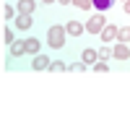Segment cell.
Masks as SVG:
<instances>
[{
  "instance_id": "18",
  "label": "cell",
  "mask_w": 130,
  "mask_h": 130,
  "mask_svg": "<svg viewBox=\"0 0 130 130\" xmlns=\"http://www.w3.org/2000/svg\"><path fill=\"white\" fill-rule=\"evenodd\" d=\"M73 5L78 8V10H91L94 3H91V0H73Z\"/></svg>"
},
{
  "instance_id": "6",
  "label": "cell",
  "mask_w": 130,
  "mask_h": 130,
  "mask_svg": "<svg viewBox=\"0 0 130 130\" xmlns=\"http://www.w3.org/2000/svg\"><path fill=\"white\" fill-rule=\"evenodd\" d=\"M112 57L115 60H130V47L125 44V42H117V44L112 47Z\"/></svg>"
},
{
  "instance_id": "4",
  "label": "cell",
  "mask_w": 130,
  "mask_h": 130,
  "mask_svg": "<svg viewBox=\"0 0 130 130\" xmlns=\"http://www.w3.org/2000/svg\"><path fill=\"white\" fill-rule=\"evenodd\" d=\"M81 60L89 65V68H94V62H99V50H94V47H83V50H81Z\"/></svg>"
},
{
  "instance_id": "21",
  "label": "cell",
  "mask_w": 130,
  "mask_h": 130,
  "mask_svg": "<svg viewBox=\"0 0 130 130\" xmlns=\"http://www.w3.org/2000/svg\"><path fill=\"white\" fill-rule=\"evenodd\" d=\"M125 13L130 16V0H125Z\"/></svg>"
},
{
  "instance_id": "20",
  "label": "cell",
  "mask_w": 130,
  "mask_h": 130,
  "mask_svg": "<svg viewBox=\"0 0 130 130\" xmlns=\"http://www.w3.org/2000/svg\"><path fill=\"white\" fill-rule=\"evenodd\" d=\"M94 70H96V73H107V70H109V65H107V60H99V62H94Z\"/></svg>"
},
{
  "instance_id": "7",
  "label": "cell",
  "mask_w": 130,
  "mask_h": 130,
  "mask_svg": "<svg viewBox=\"0 0 130 130\" xmlns=\"http://www.w3.org/2000/svg\"><path fill=\"white\" fill-rule=\"evenodd\" d=\"M13 24H16V29H18V31H29V29H31V24H34V18L26 16V13H18V16L13 18Z\"/></svg>"
},
{
  "instance_id": "14",
  "label": "cell",
  "mask_w": 130,
  "mask_h": 130,
  "mask_svg": "<svg viewBox=\"0 0 130 130\" xmlns=\"http://www.w3.org/2000/svg\"><path fill=\"white\" fill-rule=\"evenodd\" d=\"M117 42H130V26H120V31H117Z\"/></svg>"
},
{
  "instance_id": "17",
  "label": "cell",
  "mask_w": 130,
  "mask_h": 130,
  "mask_svg": "<svg viewBox=\"0 0 130 130\" xmlns=\"http://www.w3.org/2000/svg\"><path fill=\"white\" fill-rule=\"evenodd\" d=\"M16 13H18V8H10L8 3L3 5V18H5V21H10V18H16Z\"/></svg>"
},
{
  "instance_id": "19",
  "label": "cell",
  "mask_w": 130,
  "mask_h": 130,
  "mask_svg": "<svg viewBox=\"0 0 130 130\" xmlns=\"http://www.w3.org/2000/svg\"><path fill=\"white\" fill-rule=\"evenodd\" d=\"M83 68H89V65H86L83 60H78V62H70V65H68V70H70V73H81Z\"/></svg>"
},
{
  "instance_id": "15",
  "label": "cell",
  "mask_w": 130,
  "mask_h": 130,
  "mask_svg": "<svg viewBox=\"0 0 130 130\" xmlns=\"http://www.w3.org/2000/svg\"><path fill=\"white\" fill-rule=\"evenodd\" d=\"M47 70H52V73H60V70H68V65H65L62 60H52Z\"/></svg>"
},
{
  "instance_id": "3",
  "label": "cell",
  "mask_w": 130,
  "mask_h": 130,
  "mask_svg": "<svg viewBox=\"0 0 130 130\" xmlns=\"http://www.w3.org/2000/svg\"><path fill=\"white\" fill-rule=\"evenodd\" d=\"M65 31H68V37L75 39V37H81L86 31V24H81L78 18H68V21H65Z\"/></svg>"
},
{
  "instance_id": "23",
  "label": "cell",
  "mask_w": 130,
  "mask_h": 130,
  "mask_svg": "<svg viewBox=\"0 0 130 130\" xmlns=\"http://www.w3.org/2000/svg\"><path fill=\"white\" fill-rule=\"evenodd\" d=\"M42 3H44V5H52V3H57V0H42Z\"/></svg>"
},
{
  "instance_id": "9",
  "label": "cell",
  "mask_w": 130,
  "mask_h": 130,
  "mask_svg": "<svg viewBox=\"0 0 130 130\" xmlns=\"http://www.w3.org/2000/svg\"><path fill=\"white\" fill-rule=\"evenodd\" d=\"M50 68V57L47 55H34V60H31V70H47Z\"/></svg>"
},
{
  "instance_id": "5",
  "label": "cell",
  "mask_w": 130,
  "mask_h": 130,
  "mask_svg": "<svg viewBox=\"0 0 130 130\" xmlns=\"http://www.w3.org/2000/svg\"><path fill=\"white\" fill-rule=\"evenodd\" d=\"M117 31H120V29H117L115 24H107V26L102 29V34H99V39L104 42V44H112V42L117 39Z\"/></svg>"
},
{
  "instance_id": "11",
  "label": "cell",
  "mask_w": 130,
  "mask_h": 130,
  "mask_svg": "<svg viewBox=\"0 0 130 130\" xmlns=\"http://www.w3.org/2000/svg\"><path fill=\"white\" fill-rule=\"evenodd\" d=\"M94 3V10H99V13H109L115 8V0H91Z\"/></svg>"
},
{
  "instance_id": "8",
  "label": "cell",
  "mask_w": 130,
  "mask_h": 130,
  "mask_svg": "<svg viewBox=\"0 0 130 130\" xmlns=\"http://www.w3.org/2000/svg\"><path fill=\"white\" fill-rule=\"evenodd\" d=\"M24 55H29L26 52V39H16L10 44V57H24Z\"/></svg>"
},
{
  "instance_id": "22",
  "label": "cell",
  "mask_w": 130,
  "mask_h": 130,
  "mask_svg": "<svg viewBox=\"0 0 130 130\" xmlns=\"http://www.w3.org/2000/svg\"><path fill=\"white\" fill-rule=\"evenodd\" d=\"M57 3H60V5H70L73 0H57Z\"/></svg>"
},
{
  "instance_id": "16",
  "label": "cell",
  "mask_w": 130,
  "mask_h": 130,
  "mask_svg": "<svg viewBox=\"0 0 130 130\" xmlns=\"http://www.w3.org/2000/svg\"><path fill=\"white\" fill-rule=\"evenodd\" d=\"M99 60H115V57H112V47H109V44L99 47Z\"/></svg>"
},
{
  "instance_id": "12",
  "label": "cell",
  "mask_w": 130,
  "mask_h": 130,
  "mask_svg": "<svg viewBox=\"0 0 130 130\" xmlns=\"http://www.w3.org/2000/svg\"><path fill=\"white\" fill-rule=\"evenodd\" d=\"M26 52H29V55H39V52H42V42L37 37H29L26 39Z\"/></svg>"
},
{
  "instance_id": "1",
  "label": "cell",
  "mask_w": 130,
  "mask_h": 130,
  "mask_svg": "<svg viewBox=\"0 0 130 130\" xmlns=\"http://www.w3.org/2000/svg\"><path fill=\"white\" fill-rule=\"evenodd\" d=\"M65 37H68V31H65V26H60V24H52L47 29V44L52 50H62L65 47Z\"/></svg>"
},
{
  "instance_id": "2",
  "label": "cell",
  "mask_w": 130,
  "mask_h": 130,
  "mask_svg": "<svg viewBox=\"0 0 130 130\" xmlns=\"http://www.w3.org/2000/svg\"><path fill=\"white\" fill-rule=\"evenodd\" d=\"M104 26H107V18H104V13H99V10H96L91 18H86V31H89V34H102Z\"/></svg>"
},
{
  "instance_id": "13",
  "label": "cell",
  "mask_w": 130,
  "mask_h": 130,
  "mask_svg": "<svg viewBox=\"0 0 130 130\" xmlns=\"http://www.w3.org/2000/svg\"><path fill=\"white\" fill-rule=\"evenodd\" d=\"M3 42H5V44L10 47V44H13V42H16V31L13 29H10V26H5L3 29Z\"/></svg>"
},
{
  "instance_id": "10",
  "label": "cell",
  "mask_w": 130,
  "mask_h": 130,
  "mask_svg": "<svg viewBox=\"0 0 130 130\" xmlns=\"http://www.w3.org/2000/svg\"><path fill=\"white\" fill-rule=\"evenodd\" d=\"M18 13H26V16H34L37 10V0H18Z\"/></svg>"
}]
</instances>
